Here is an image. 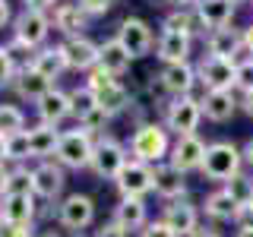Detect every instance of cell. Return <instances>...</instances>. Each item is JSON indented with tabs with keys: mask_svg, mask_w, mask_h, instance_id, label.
<instances>
[{
	"mask_svg": "<svg viewBox=\"0 0 253 237\" xmlns=\"http://www.w3.org/2000/svg\"><path fill=\"white\" fill-rule=\"evenodd\" d=\"M206 47H209V57H221V60H237V54L244 51V32L237 29H215L206 38Z\"/></svg>",
	"mask_w": 253,
	"mask_h": 237,
	"instance_id": "15",
	"label": "cell"
},
{
	"mask_svg": "<svg viewBox=\"0 0 253 237\" xmlns=\"http://www.w3.org/2000/svg\"><path fill=\"white\" fill-rule=\"evenodd\" d=\"M139 237H174V231L165 225L162 218H158V221H149V225L139 231Z\"/></svg>",
	"mask_w": 253,
	"mask_h": 237,
	"instance_id": "42",
	"label": "cell"
},
{
	"mask_svg": "<svg viewBox=\"0 0 253 237\" xmlns=\"http://www.w3.org/2000/svg\"><path fill=\"white\" fill-rule=\"evenodd\" d=\"M22 130H26V114L16 105H0V136H13Z\"/></svg>",
	"mask_w": 253,
	"mask_h": 237,
	"instance_id": "34",
	"label": "cell"
},
{
	"mask_svg": "<svg viewBox=\"0 0 253 237\" xmlns=\"http://www.w3.org/2000/svg\"><path fill=\"white\" fill-rule=\"evenodd\" d=\"M108 120H111V117L105 114V111H101V108H95V111H89L85 117H79V130H85V133H101Z\"/></svg>",
	"mask_w": 253,
	"mask_h": 237,
	"instance_id": "39",
	"label": "cell"
},
{
	"mask_svg": "<svg viewBox=\"0 0 253 237\" xmlns=\"http://www.w3.org/2000/svg\"><path fill=\"white\" fill-rule=\"evenodd\" d=\"M32 67H35L38 73H44L47 79H51V82L63 73V70H70L60 44H57V47H38V51L32 54Z\"/></svg>",
	"mask_w": 253,
	"mask_h": 237,
	"instance_id": "30",
	"label": "cell"
},
{
	"mask_svg": "<svg viewBox=\"0 0 253 237\" xmlns=\"http://www.w3.org/2000/svg\"><path fill=\"white\" fill-rule=\"evenodd\" d=\"M47 32H51V19H47L44 10H22L13 19V41L29 47L32 54H35L38 47H44Z\"/></svg>",
	"mask_w": 253,
	"mask_h": 237,
	"instance_id": "5",
	"label": "cell"
},
{
	"mask_svg": "<svg viewBox=\"0 0 253 237\" xmlns=\"http://www.w3.org/2000/svg\"><path fill=\"white\" fill-rule=\"evenodd\" d=\"M32 177H35V196H42V199H57L63 184H67L63 168L54 164V161H42L35 171H32Z\"/></svg>",
	"mask_w": 253,
	"mask_h": 237,
	"instance_id": "18",
	"label": "cell"
},
{
	"mask_svg": "<svg viewBox=\"0 0 253 237\" xmlns=\"http://www.w3.org/2000/svg\"><path fill=\"white\" fill-rule=\"evenodd\" d=\"M117 82V76H111L108 70H101V67H95V70H89V79H85V85L98 95L101 89H108V85H114Z\"/></svg>",
	"mask_w": 253,
	"mask_h": 237,
	"instance_id": "40",
	"label": "cell"
},
{
	"mask_svg": "<svg viewBox=\"0 0 253 237\" xmlns=\"http://www.w3.org/2000/svg\"><path fill=\"white\" fill-rule=\"evenodd\" d=\"M162 221L174 231V237H193L200 231V209L187 199H171L162 212Z\"/></svg>",
	"mask_w": 253,
	"mask_h": 237,
	"instance_id": "9",
	"label": "cell"
},
{
	"mask_svg": "<svg viewBox=\"0 0 253 237\" xmlns=\"http://www.w3.org/2000/svg\"><path fill=\"white\" fill-rule=\"evenodd\" d=\"M42 237H60V234H54V231H47V234H42Z\"/></svg>",
	"mask_w": 253,
	"mask_h": 237,
	"instance_id": "55",
	"label": "cell"
},
{
	"mask_svg": "<svg viewBox=\"0 0 253 237\" xmlns=\"http://www.w3.org/2000/svg\"><path fill=\"white\" fill-rule=\"evenodd\" d=\"M247 212H250V215H253V202H250V205H247Z\"/></svg>",
	"mask_w": 253,
	"mask_h": 237,
	"instance_id": "56",
	"label": "cell"
},
{
	"mask_svg": "<svg viewBox=\"0 0 253 237\" xmlns=\"http://www.w3.org/2000/svg\"><path fill=\"white\" fill-rule=\"evenodd\" d=\"M0 215L10 225L32 228V221H35V196H3L0 199Z\"/></svg>",
	"mask_w": 253,
	"mask_h": 237,
	"instance_id": "24",
	"label": "cell"
},
{
	"mask_svg": "<svg viewBox=\"0 0 253 237\" xmlns=\"http://www.w3.org/2000/svg\"><path fill=\"white\" fill-rule=\"evenodd\" d=\"M117 41L126 47V54H130V57H142V54L152 51L155 35H152V29H149V22L130 16V19H124L121 29H117Z\"/></svg>",
	"mask_w": 253,
	"mask_h": 237,
	"instance_id": "10",
	"label": "cell"
},
{
	"mask_svg": "<svg viewBox=\"0 0 253 237\" xmlns=\"http://www.w3.org/2000/svg\"><path fill=\"white\" fill-rule=\"evenodd\" d=\"M196 79L206 85V92H231L237 79V60L203 57L196 67Z\"/></svg>",
	"mask_w": 253,
	"mask_h": 237,
	"instance_id": "8",
	"label": "cell"
},
{
	"mask_svg": "<svg viewBox=\"0 0 253 237\" xmlns=\"http://www.w3.org/2000/svg\"><path fill=\"white\" fill-rule=\"evenodd\" d=\"M60 136H63V133L57 130V126H51V123L32 126V130H29V152H32V158H38V161H47V158L57 152Z\"/></svg>",
	"mask_w": 253,
	"mask_h": 237,
	"instance_id": "21",
	"label": "cell"
},
{
	"mask_svg": "<svg viewBox=\"0 0 253 237\" xmlns=\"http://www.w3.org/2000/svg\"><path fill=\"white\" fill-rule=\"evenodd\" d=\"M241 111L247 117H253V92H247V95H241Z\"/></svg>",
	"mask_w": 253,
	"mask_h": 237,
	"instance_id": "46",
	"label": "cell"
},
{
	"mask_svg": "<svg viewBox=\"0 0 253 237\" xmlns=\"http://www.w3.org/2000/svg\"><path fill=\"white\" fill-rule=\"evenodd\" d=\"M171 3H177V6H196L200 0H171Z\"/></svg>",
	"mask_w": 253,
	"mask_h": 237,
	"instance_id": "54",
	"label": "cell"
},
{
	"mask_svg": "<svg viewBox=\"0 0 253 237\" xmlns=\"http://www.w3.org/2000/svg\"><path fill=\"white\" fill-rule=\"evenodd\" d=\"M6 177H10V171L0 164V199H3V187H6Z\"/></svg>",
	"mask_w": 253,
	"mask_h": 237,
	"instance_id": "51",
	"label": "cell"
},
{
	"mask_svg": "<svg viewBox=\"0 0 253 237\" xmlns=\"http://www.w3.org/2000/svg\"><path fill=\"white\" fill-rule=\"evenodd\" d=\"M16 60H13V54H10V47L6 44H0V89L3 85H10L13 79H16Z\"/></svg>",
	"mask_w": 253,
	"mask_h": 237,
	"instance_id": "37",
	"label": "cell"
},
{
	"mask_svg": "<svg viewBox=\"0 0 253 237\" xmlns=\"http://www.w3.org/2000/svg\"><path fill=\"white\" fill-rule=\"evenodd\" d=\"M244 47H247V51L253 54V22H250L247 29H244Z\"/></svg>",
	"mask_w": 253,
	"mask_h": 237,
	"instance_id": "48",
	"label": "cell"
},
{
	"mask_svg": "<svg viewBox=\"0 0 253 237\" xmlns=\"http://www.w3.org/2000/svg\"><path fill=\"white\" fill-rule=\"evenodd\" d=\"M193 10H196V16L203 19V26L209 32L228 29L231 19H234V3H231V0H200Z\"/></svg>",
	"mask_w": 253,
	"mask_h": 237,
	"instance_id": "19",
	"label": "cell"
},
{
	"mask_svg": "<svg viewBox=\"0 0 253 237\" xmlns=\"http://www.w3.org/2000/svg\"><path fill=\"white\" fill-rule=\"evenodd\" d=\"M241 164H244V152L234 142H209L200 171H203L206 180H215V184L225 187L231 177L241 174Z\"/></svg>",
	"mask_w": 253,
	"mask_h": 237,
	"instance_id": "1",
	"label": "cell"
},
{
	"mask_svg": "<svg viewBox=\"0 0 253 237\" xmlns=\"http://www.w3.org/2000/svg\"><path fill=\"white\" fill-rule=\"evenodd\" d=\"M79 6H83L85 16H105L114 6V0H79Z\"/></svg>",
	"mask_w": 253,
	"mask_h": 237,
	"instance_id": "41",
	"label": "cell"
},
{
	"mask_svg": "<svg viewBox=\"0 0 253 237\" xmlns=\"http://www.w3.org/2000/svg\"><path fill=\"white\" fill-rule=\"evenodd\" d=\"M193 237H221V234H215V231H209V228H200Z\"/></svg>",
	"mask_w": 253,
	"mask_h": 237,
	"instance_id": "52",
	"label": "cell"
},
{
	"mask_svg": "<svg viewBox=\"0 0 253 237\" xmlns=\"http://www.w3.org/2000/svg\"><path fill=\"white\" fill-rule=\"evenodd\" d=\"M95 98H98V108L105 111L108 117L121 114V111H126V108L133 105V101H130V92H126L121 82H114V85H108V89H101Z\"/></svg>",
	"mask_w": 253,
	"mask_h": 237,
	"instance_id": "31",
	"label": "cell"
},
{
	"mask_svg": "<svg viewBox=\"0 0 253 237\" xmlns=\"http://www.w3.org/2000/svg\"><path fill=\"white\" fill-rule=\"evenodd\" d=\"M190 44H193V38H187V35L162 32V38H158V57H162V63H187Z\"/></svg>",
	"mask_w": 253,
	"mask_h": 237,
	"instance_id": "29",
	"label": "cell"
},
{
	"mask_svg": "<svg viewBox=\"0 0 253 237\" xmlns=\"http://www.w3.org/2000/svg\"><path fill=\"white\" fill-rule=\"evenodd\" d=\"M57 218H60L63 228H70V231H83V228H89L92 218H95V202L85 193H73L57 205Z\"/></svg>",
	"mask_w": 253,
	"mask_h": 237,
	"instance_id": "11",
	"label": "cell"
},
{
	"mask_svg": "<svg viewBox=\"0 0 253 237\" xmlns=\"http://www.w3.org/2000/svg\"><path fill=\"white\" fill-rule=\"evenodd\" d=\"M6 22H10V3H6V0H0V29H3Z\"/></svg>",
	"mask_w": 253,
	"mask_h": 237,
	"instance_id": "47",
	"label": "cell"
},
{
	"mask_svg": "<svg viewBox=\"0 0 253 237\" xmlns=\"http://www.w3.org/2000/svg\"><path fill=\"white\" fill-rule=\"evenodd\" d=\"M241 152H244V161H247V164H250V168H253V136L247 139V146H244V149H241Z\"/></svg>",
	"mask_w": 253,
	"mask_h": 237,
	"instance_id": "49",
	"label": "cell"
},
{
	"mask_svg": "<svg viewBox=\"0 0 253 237\" xmlns=\"http://www.w3.org/2000/svg\"><path fill=\"white\" fill-rule=\"evenodd\" d=\"M76 237H83V234H76Z\"/></svg>",
	"mask_w": 253,
	"mask_h": 237,
	"instance_id": "59",
	"label": "cell"
},
{
	"mask_svg": "<svg viewBox=\"0 0 253 237\" xmlns=\"http://www.w3.org/2000/svg\"><path fill=\"white\" fill-rule=\"evenodd\" d=\"M95 237H126V231H121V228H117L114 221H111V225H101Z\"/></svg>",
	"mask_w": 253,
	"mask_h": 237,
	"instance_id": "44",
	"label": "cell"
},
{
	"mask_svg": "<svg viewBox=\"0 0 253 237\" xmlns=\"http://www.w3.org/2000/svg\"><path fill=\"white\" fill-rule=\"evenodd\" d=\"M0 221H3V215H0Z\"/></svg>",
	"mask_w": 253,
	"mask_h": 237,
	"instance_id": "58",
	"label": "cell"
},
{
	"mask_svg": "<svg viewBox=\"0 0 253 237\" xmlns=\"http://www.w3.org/2000/svg\"><path fill=\"white\" fill-rule=\"evenodd\" d=\"M231 3H234V6H237V3H244V0H231Z\"/></svg>",
	"mask_w": 253,
	"mask_h": 237,
	"instance_id": "57",
	"label": "cell"
},
{
	"mask_svg": "<svg viewBox=\"0 0 253 237\" xmlns=\"http://www.w3.org/2000/svg\"><path fill=\"white\" fill-rule=\"evenodd\" d=\"M158 82L165 85L168 95H190V89L196 85V70L190 63H165L162 73H158Z\"/></svg>",
	"mask_w": 253,
	"mask_h": 237,
	"instance_id": "16",
	"label": "cell"
},
{
	"mask_svg": "<svg viewBox=\"0 0 253 237\" xmlns=\"http://www.w3.org/2000/svg\"><path fill=\"white\" fill-rule=\"evenodd\" d=\"M171 164L177 171H200L203 158H206V142L200 136H177V142L171 146Z\"/></svg>",
	"mask_w": 253,
	"mask_h": 237,
	"instance_id": "12",
	"label": "cell"
},
{
	"mask_svg": "<svg viewBox=\"0 0 253 237\" xmlns=\"http://www.w3.org/2000/svg\"><path fill=\"white\" fill-rule=\"evenodd\" d=\"M38 117H42V123H51L57 126L60 120H67V117H73V105H70V92H60V89H51L44 95L42 101H38Z\"/></svg>",
	"mask_w": 253,
	"mask_h": 237,
	"instance_id": "20",
	"label": "cell"
},
{
	"mask_svg": "<svg viewBox=\"0 0 253 237\" xmlns=\"http://www.w3.org/2000/svg\"><path fill=\"white\" fill-rule=\"evenodd\" d=\"M114 184L121 190V199H142L146 193L155 190V171H152V164H142L136 158H130Z\"/></svg>",
	"mask_w": 253,
	"mask_h": 237,
	"instance_id": "7",
	"label": "cell"
},
{
	"mask_svg": "<svg viewBox=\"0 0 253 237\" xmlns=\"http://www.w3.org/2000/svg\"><path fill=\"white\" fill-rule=\"evenodd\" d=\"M237 237H253V221H244V225L237 228Z\"/></svg>",
	"mask_w": 253,
	"mask_h": 237,
	"instance_id": "50",
	"label": "cell"
},
{
	"mask_svg": "<svg viewBox=\"0 0 253 237\" xmlns=\"http://www.w3.org/2000/svg\"><path fill=\"white\" fill-rule=\"evenodd\" d=\"M165 32H177V35L196 38V35H206V26H203L200 16H196V10H190V6H177L174 13L165 16Z\"/></svg>",
	"mask_w": 253,
	"mask_h": 237,
	"instance_id": "27",
	"label": "cell"
},
{
	"mask_svg": "<svg viewBox=\"0 0 253 237\" xmlns=\"http://www.w3.org/2000/svg\"><path fill=\"white\" fill-rule=\"evenodd\" d=\"M70 105H73V117H85L89 111L98 108V98H95V92L89 89V85H83V89L70 92Z\"/></svg>",
	"mask_w": 253,
	"mask_h": 237,
	"instance_id": "35",
	"label": "cell"
},
{
	"mask_svg": "<svg viewBox=\"0 0 253 237\" xmlns=\"http://www.w3.org/2000/svg\"><path fill=\"white\" fill-rule=\"evenodd\" d=\"M155 193L158 196H165V199H184L187 196V177H184V171H177L174 164H155Z\"/></svg>",
	"mask_w": 253,
	"mask_h": 237,
	"instance_id": "17",
	"label": "cell"
},
{
	"mask_svg": "<svg viewBox=\"0 0 253 237\" xmlns=\"http://www.w3.org/2000/svg\"><path fill=\"white\" fill-rule=\"evenodd\" d=\"M203 120V101L193 95H177L165 105V126L174 136H196V126Z\"/></svg>",
	"mask_w": 253,
	"mask_h": 237,
	"instance_id": "3",
	"label": "cell"
},
{
	"mask_svg": "<svg viewBox=\"0 0 253 237\" xmlns=\"http://www.w3.org/2000/svg\"><path fill=\"white\" fill-rule=\"evenodd\" d=\"M237 108H241V98H234V92H206L203 95V117H209L212 123L231 120Z\"/></svg>",
	"mask_w": 253,
	"mask_h": 237,
	"instance_id": "22",
	"label": "cell"
},
{
	"mask_svg": "<svg viewBox=\"0 0 253 237\" xmlns=\"http://www.w3.org/2000/svg\"><path fill=\"white\" fill-rule=\"evenodd\" d=\"M225 193L228 196H231V199L237 202V205H241V209L244 212H247V205L253 202V180L247 177V174H237V177H231V180H228V184H225Z\"/></svg>",
	"mask_w": 253,
	"mask_h": 237,
	"instance_id": "33",
	"label": "cell"
},
{
	"mask_svg": "<svg viewBox=\"0 0 253 237\" xmlns=\"http://www.w3.org/2000/svg\"><path fill=\"white\" fill-rule=\"evenodd\" d=\"M26 158H32V152H29V130L6 136V161H26Z\"/></svg>",
	"mask_w": 253,
	"mask_h": 237,
	"instance_id": "36",
	"label": "cell"
},
{
	"mask_svg": "<svg viewBox=\"0 0 253 237\" xmlns=\"http://www.w3.org/2000/svg\"><path fill=\"white\" fill-rule=\"evenodd\" d=\"M63 47V57H67V67L70 70H95L98 67V44L89 41L85 35H76V38H67L60 44Z\"/></svg>",
	"mask_w": 253,
	"mask_h": 237,
	"instance_id": "14",
	"label": "cell"
},
{
	"mask_svg": "<svg viewBox=\"0 0 253 237\" xmlns=\"http://www.w3.org/2000/svg\"><path fill=\"white\" fill-rule=\"evenodd\" d=\"M85 22H89V16L83 13V6H79V3H60L57 10H54V29L63 32L67 38L83 35Z\"/></svg>",
	"mask_w": 253,
	"mask_h": 237,
	"instance_id": "28",
	"label": "cell"
},
{
	"mask_svg": "<svg viewBox=\"0 0 253 237\" xmlns=\"http://www.w3.org/2000/svg\"><path fill=\"white\" fill-rule=\"evenodd\" d=\"M92 152H95V139H92V133H85V130H67L60 136V146H57V152H54V161L60 164V168H89L92 164Z\"/></svg>",
	"mask_w": 253,
	"mask_h": 237,
	"instance_id": "4",
	"label": "cell"
},
{
	"mask_svg": "<svg viewBox=\"0 0 253 237\" xmlns=\"http://www.w3.org/2000/svg\"><path fill=\"white\" fill-rule=\"evenodd\" d=\"M130 152L142 164H162V158L171 155V142H168V126L165 123H139L136 133L130 139Z\"/></svg>",
	"mask_w": 253,
	"mask_h": 237,
	"instance_id": "2",
	"label": "cell"
},
{
	"mask_svg": "<svg viewBox=\"0 0 253 237\" xmlns=\"http://www.w3.org/2000/svg\"><path fill=\"white\" fill-rule=\"evenodd\" d=\"M126 149L117 142L114 136H101L98 142H95V152H92V164L89 168L98 174V177L105 180H117V174H121L126 168Z\"/></svg>",
	"mask_w": 253,
	"mask_h": 237,
	"instance_id": "6",
	"label": "cell"
},
{
	"mask_svg": "<svg viewBox=\"0 0 253 237\" xmlns=\"http://www.w3.org/2000/svg\"><path fill=\"white\" fill-rule=\"evenodd\" d=\"M3 196H35V177L29 168H13L6 177Z\"/></svg>",
	"mask_w": 253,
	"mask_h": 237,
	"instance_id": "32",
	"label": "cell"
},
{
	"mask_svg": "<svg viewBox=\"0 0 253 237\" xmlns=\"http://www.w3.org/2000/svg\"><path fill=\"white\" fill-rule=\"evenodd\" d=\"M6 161V136H0V164Z\"/></svg>",
	"mask_w": 253,
	"mask_h": 237,
	"instance_id": "53",
	"label": "cell"
},
{
	"mask_svg": "<svg viewBox=\"0 0 253 237\" xmlns=\"http://www.w3.org/2000/svg\"><path fill=\"white\" fill-rule=\"evenodd\" d=\"M130 54H126V47L117 41V38H108L105 44H98V67L108 70L111 76H121L130 70Z\"/></svg>",
	"mask_w": 253,
	"mask_h": 237,
	"instance_id": "26",
	"label": "cell"
},
{
	"mask_svg": "<svg viewBox=\"0 0 253 237\" xmlns=\"http://www.w3.org/2000/svg\"><path fill=\"white\" fill-rule=\"evenodd\" d=\"M234 89H241L244 95L253 92V57L237 60V79H234Z\"/></svg>",
	"mask_w": 253,
	"mask_h": 237,
	"instance_id": "38",
	"label": "cell"
},
{
	"mask_svg": "<svg viewBox=\"0 0 253 237\" xmlns=\"http://www.w3.org/2000/svg\"><path fill=\"white\" fill-rule=\"evenodd\" d=\"M13 89H16V95H19L22 101H35V105H38V101H42L44 95L54 89V82L44 73H38V70L29 63V67H19V70H16Z\"/></svg>",
	"mask_w": 253,
	"mask_h": 237,
	"instance_id": "13",
	"label": "cell"
},
{
	"mask_svg": "<svg viewBox=\"0 0 253 237\" xmlns=\"http://www.w3.org/2000/svg\"><path fill=\"white\" fill-rule=\"evenodd\" d=\"M114 225L121 228V231H142V228L149 225V218H146V202L142 199H121L114 205Z\"/></svg>",
	"mask_w": 253,
	"mask_h": 237,
	"instance_id": "23",
	"label": "cell"
},
{
	"mask_svg": "<svg viewBox=\"0 0 253 237\" xmlns=\"http://www.w3.org/2000/svg\"><path fill=\"white\" fill-rule=\"evenodd\" d=\"M203 209H206V218H212V221H237V218H244V209L225 193V187L212 190V193L206 196Z\"/></svg>",
	"mask_w": 253,
	"mask_h": 237,
	"instance_id": "25",
	"label": "cell"
},
{
	"mask_svg": "<svg viewBox=\"0 0 253 237\" xmlns=\"http://www.w3.org/2000/svg\"><path fill=\"white\" fill-rule=\"evenodd\" d=\"M0 237H32V231H29V228H22V225L0 221Z\"/></svg>",
	"mask_w": 253,
	"mask_h": 237,
	"instance_id": "43",
	"label": "cell"
},
{
	"mask_svg": "<svg viewBox=\"0 0 253 237\" xmlns=\"http://www.w3.org/2000/svg\"><path fill=\"white\" fill-rule=\"evenodd\" d=\"M26 3V10H47V6H54V0H22Z\"/></svg>",
	"mask_w": 253,
	"mask_h": 237,
	"instance_id": "45",
	"label": "cell"
}]
</instances>
